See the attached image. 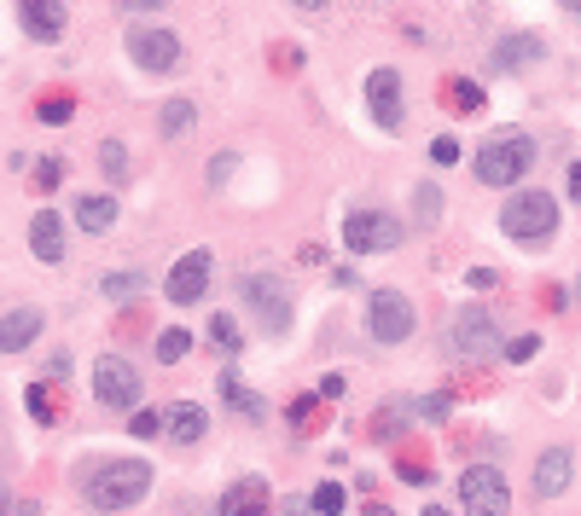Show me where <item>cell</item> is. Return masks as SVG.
Here are the masks:
<instances>
[{"label":"cell","mask_w":581,"mask_h":516,"mask_svg":"<svg viewBox=\"0 0 581 516\" xmlns=\"http://www.w3.org/2000/svg\"><path fill=\"white\" fill-rule=\"evenodd\" d=\"M448 348L460 354V360H471V366L494 360L500 354V325L489 320V307H460L453 325H448Z\"/></svg>","instance_id":"cell-5"},{"label":"cell","mask_w":581,"mask_h":516,"mask_svg":"<svg viewBox=\"0 0 581 516\" xmlns=\"http://www.w3.org/2000/svg\"><path fill=\"white\" fill-rule=\"evenodd\" d=\"M419 516H453V510H442V505H424Z\"/></svg>","instance_id":"cell-46"},{"label":"cell","mask_w":581,"mask_h":516,"mask_svg":"<svg viewBox=\"0 0 581 516\" xmlns=\"http://www.w3.org/2000/svg\"><path fill=\"white\" fill-rule=\"evenodd\" d=\"M163 429L174 435V442H204V429H210V412L198 406V401H174L169 412H163Z\"/></svg>","instance_id":"cell-17"},{"label":"cell","mask_w":581,"mask_h":516,"mask_svg":"<svg viewBox=\"0 0 581 516\" xmlns=\"http://www.w3.org/2000/svg\"><path fill=\"white\" fill-rule=\"evenodd\" d=\"M221 516H273L268 482H262V476H239V482L221 494Z\"/></svg>","instance_id":"cell-13"},{"label":"cell","mask_w":581,"mask_h":516,"mask_svg":"<svg viewBox=\"0 0 581 516\" xmlns=\"http://www.w3.org/2000/svg\"><path fill=\"white\" fill-rule=\"evenodd\" d=\"M192 117H198V111H192V99H169V105L158 111V128L174 140V134H187V128H192Z\"/></svg>","instance_id":"cell-23"},{"label":"cell","mask_w":581,"mask_h":516,"mask_svg":"<svg viewBox=\"0 0 581 516\" xmlns=\"http://www.w3.org/2000/svg\"><path fill=\"white\" fill-rule=\"evenodd\" d=\"M36 331H41V307H12L0 320V354H23L36 343Z\"/></svg>","instance_id":"cell-18"},{"label":"cell","mask_w":581,"mask_h":516,"mask_svg":"<svg viewBox=\"0 0 581 516\" xmlns=\"http://www.w3.org/2000/svg\"><path fill=\"white\" fill-rule=\"evenodd\" d=\"M76 226H82V232H111V226H117V198H111V192L76 198Z\"/></svg>","instance_id":"cell-19"},{"label":"cell","mask_w":581,"mask_h":516,"mask_svg":"<svg viewBox=\"0 0 581 516\" xmlns=\"http://www.w3.org/2000/svg\"><path fill=\"white\" fill-rule=\"evenodd\" d=\"M76 117V105H70V99L64 93H53V99H41V122H53V128H64Z\"/></svg>","instance_id":"cell-31"},{"label":"cell","mask_w":581,"mask_h":516,"mask_svg":"<svg viewBox=\"0 0 581 516\" xmlns=\"http://www.w3.org/2000/svg\"><path fill=\"white\" fill-rule=\"evenodd\" d=\"M541 354V337H512L507 343V360H512V366H523V360H535Z\"/></svg>","instance_id":"cell-35"},{"label":"cell","mask_w":581,"mask_h":516,"mask_svg":"<svg viewBox=\"0 0 581 516\" xmlns=\"http://www.w3.org/2000/svg\"><path fill=\"white\" fill-rule=\"evenodd\" d=\"M18 23H23V36H36V41H59L64 36V7L59 0H18Z\"/></svg>","instance_id":"cell-14"},{"label":"cell","mask_w":581,"mask_h":516,"mask_svg":"<svg viewBox=\"0 0 581 516\" xmlns=\"http://www.w3.org/2000/svg\"><path fill=\"white\" fill-rule=\"evenodd\" d=\"M140 389H146V377L134 372V360H122V354H99L93 360V395H99V406L140 412Z\"/></svg>","instance_id":"cell-4"},{"label":"cell","mask_w":581,"mask_h":516,"mask_svg":"<svg viewBox=\"0 0 581 516\" xmlns=\"http://www.w3.org/2000/svg\"><path fill=\"white\" fill-rule=\"evenodd\" d=\"M575 296H581V279H575Z\"/></svg>","instance_id":"cell-49"},{"label":"cell","mask_w":581,"mask_h":516,"mask_svg":"<svg viewBox=\"0 0 581 516\" xmlns=\"http://www.w3.org/2000/svg\"><path fill=\"white\" fill-rule=\"evenodd\" d=\"M210 267H216V255H210V250H187L181 262L169 267L163 296H169V302H181V307H187V302H198V296L210 291Z\"/></svg>","instance_id":"cell-10"},{"label":"cell","mask_w":581,"mask_h":516,"mask_svg":"<svg viewBox=\"0 0 581 516\" xmlns=\"http://www.w3.org/2000/svg\"><path fill=\"white\" fill-rule=\"evenodd\" d=\"M460 505L465 516H512V487L494 464H471L460 476Z\"/></svg>","instance_id":"cell-6"},{"label":"cell","mask_w":581,"mask_h":516,"mask_svg":"<svg viewBox=\"0 0 581 516\" xmlns=\"http://www.w3.org/2000/svg\"><path fill=\"white\" fill-rule=\"evenodd\" d=\"M408 232H401V221L395 215H384V210H355L343 221V244L355 250V255H378V250H395Z\"/></svg>","instance_id":"cell-7"},{"label":"cell","mask_w":581,"mask_h":516,"mask_svg":"<svg viewBox=\"0 0 581 516\" xmlns=\"http://www.w3.org/2000/svg\"><path fill=\"white\" fill-rule=\"evenodd\" d=\"M541 53H547V41L529 36V30H523V36H500L494 53H489V70H529Z\"/></svg>","instance_id":"cell-15"},{"label":"cell","mask_w":581,"mask_h":516,"mask_svg":"<svg viewBox=\"0 0 581 516\" xmlns=\"http://www.w3.org/2000/svg\"><path fill=\"white\" fill-rule=\"evenodd\" d=\"M227 174H233V158H216V163H210V180H216V186H221Z\"/></svg>","instance_id":"cell-40"},{"label":"cell","mask_w":581,"mask_h":516,"mask_svg":"<svg viewBox=\"0 0 581 516\" xmlns=\"http://www.w3.org/2000/svg\"><path fill=\"white\" fill-rule=\"evenodd\" d=\"M286 516H309V510H302V505H291V510H286Z\"/></svg>","instance_id":"cell-48"},{"label":"cell","mask_w":581,"mask_h":516,"mask_svg":"<svg viewBox=\"0 0 581 516\" xmlns=\"http://www.w3.org/2000/svg\"><path fill=\"white\" fill-rule=\"evenodd\" d=\"M570 198H575V203H581V158H575V163H570Z\"/></svg>","instance_id":"cell-41"},{"label":"cell","mask_w":581,"mask_h":516,"mask_svg":"<svg viewBox=\"0 0 581 516\" xmlns=\"http://www.w3.org/2000/svg\"><path fill=\"white\" fill-rule=\"evenodd\" d=\"M122 7H129V12H158L163 0H122Z\"/></svg>","instance_id":"cell-42"},{"label":"cell","mask_w":581,"mask_h":516,"mask_svg":"<svg viewBox=\"0 0 581 516\" xmlns=\"http://www.w3.org/2000/svg\"><path fill=\"white\" fill-rule=\"evenodd\" d=\"M0 516H12V494H7V482H0Z\"/></svg>","instance_id":"cell-44"},{"label":"cell","mask_w":581,"mask_h":516,"mask_svg":"<svg viewBox=\"0 0 581 516\" xmlns=\"http://www.w3.org/2000/svg\"><path fill=\"white\" fill-rule=\"evenodd\" d=\"M431 163H437V169H448V163H460V140H453V134L431 140Z\"/></svg>","instance_id":"cell-34"},{"label":"cell","mask_w":581,"mask_h":516,"mask_svg":"<svg viewBox=\"0 0 581 516\" xmlns=\"http://www.w3.org/2000/svg\"><path fill=\"white\" fill-rule=\"evenodd\" d=\"M465 285H471V291H494V285H500V279H494L489 267H471V273H465Z\"/></svg>","instance_id":"cell-39"},{"label":"cell","mask_w":581,"mask_h":516,"mask_svg":"<svg viewBox=\"0 0 581 516\" xmlns=\"http://www.w3.org/2000/svg\"><path fill=\"white\" fill-rule=\"evenodd\" d=\"M99 163H106V180H111V186H122V180H129V151H122V140H106V145H99Z\"/></svg>","instance_id":"cell-26"},{"label":"cell","mask_w":581,"mask_h":516,"mask_svg":"<svg viewBox=\"0 0 581 516\" xmlns=\"http://www.w3.org/2000/svg\"><path fill=\"white\" fill-rule=\"evenodd\" d=\"M413 412H419V418H431V424H442L448 412H453V395H424V401H419Z\"/></svg>","instance_id":"cell-32"},{"label":"cell","mask_w":581,"mask_h":516,"mask_svg":"<svg viewBox=\"0 0 581 516\" xmlns=\"http://www.w3.org/2000/svg\"><path fill=\"white\" fill-rule=\"evenodd\" d=\"M314 412H320V401H314V395H297V401H291V424H297V429H309Z\"/></svg>","instance_id":"cell-37"},{"label":"cell","mask_w":581,"mask_h":516,"mask_svg":"<svg viewBox=\"0 0 581 516\" xmlns=\"http://www.w3.org/2000/svg\"><path fill=\"white\" fill-rule=\"evenodd\" d=\"M500 226L518 244H547L559 232V203H552V192H512L500 210Z\"/></svg>","instance_id":"cell-3"},{"label":"cell","mask_w":581,"mask_h":516,"mask_svg":"<svg viewBox=\"0 0 581 516\" xmlns=\"http://www.w3.org/2000/svg\"><path fill=\"white\" fill-rule=\"evenodd\" d=\"M291 7H302V12H320V7H332V0H291Z\"/></svg>","instance_id":"cell-43"},{"label":"cell","mask_w":581,"mask_h":516,"mask_svg":"<svg viewBox=\"0 0 581 516\" xmlns=\"http://www.w3.org/2000/svg\"><path fill=\"white\" fill-rule=\"evenodd\" d=\"M559 7H564V12H575V18H581V0H559Z\"/></svg>","instance_id":"cell-47"},{"label":"cell","mask_w":581,"mask_h":516,"mask_svg":"<svg viewBox=\"0 0 581 516\" xmlns=\"http://www.w3.org/2000/svg\"><path fill=\"white\" fill-rule=\"evenodd\" d=\"M140 285H146V279H140L134 267H129V273H111V279H106V296H111V302H134Z\"/></svg>","instance_id":"cell-28"},{"label":"cell","mask_w":581,"mask_h":516,"mask_svg":"<svg viewBox=\"0 0 581 516\" xmlns=\"http://www.w3.org/2000/svg\"><path fill=\"white\" fill-rule=\"evenodd\" d=\"M367 516H395L390 505H367Z\"/></svg>","instance_id":"cell-45"},{"label":"cell","mask_w":581,"mask_h":516,"mask_svg":"<svg viewBox=\"0 0 581 516\" xmlns=\"http://www.w3.org/2000/svg\"><path fill=\"white\" fill-rule=\"evenodd\" d=\"M372 337L384 343V348H395V343H408L413 337V302L401 296V291H372Z\"/></svg>","instance_id":"cell-9"},{"label":"cell","mask_w":581,"mask_h":516,"mask_svg":"<svg viewBox=\"0 0 581 516\" xmlns=\"http://www.w3.org/2000/svg\"><path fill=\"white\" fill-rule=\"evenodd\" d=\"M129 435H140V442H151V435H163V412H129Z\"/></svg>","instance_id":"cell-30"},{"label":"cell","mask_w":581,"mask_h":516,"mask_svg":"<svg viewBox=\"0 0 581 516\" xmlns=\"http://www.w3.org/2000/svg\"><path fill=\"white\" fill-rule=\"evenodd\" d=\"M30 250L41 255V262H59V255H64V221L53 210H41L30 221Z\"/></svg>","instance_id":"cell-20"},{"label":"cell","mask_w":581,"mask_h":516,"mask_svg":"<svg viewBox=\"0 0 581 516\" xmlns=\"http://www.w3.org/2000/svg\"><path fill=\"white\" fill-rule=\"evenodd\" d=\"M204 331H210V343H216L221 354H239V348H244V331H239L233 320H227V314H216Z\"/></svg>","instance_id":"cell-25"},{"label":"cell","mask_w":581,"mask_h":516,"mask_svg":"<svg viewBox=\"0 0 581 516\" xmlns=\"http://www.w3.org/2000/svg\"><path fill=\"white\" fill-rule=\"evenodd\" d=\"M367 111H372V122L384 128V134H395V128H401V75L390 64L367 75Z\"/></svg>","instance_id":"cell-12"},{"label":"cell","mask_w":581,"mask_h":516,"mask_svg":"<svg viewBox=\"0 0 581 516\" xmlns=\"http://www.w3.org/2000/svg\"><path fill=\"white\" fill-rule=\"evenodd\" d=\"M309 505H314V516H343V487L338 482H320Z\"/></svg>","instance_id":"cell-29"},{"label":"cell","mask_w":581,"mask_h":516,"mask_svg":"<svg viewBox=\"0 0 581 516\" xmlns=\"http://www.w3.org/2000/svg\"><path fill=\"white\" fill-rule=\"evenodd\" d=\"M129 53H134L140 70L169 75L174 64H181V36H174V30H134L129 36Z\"/></svg>","instance_id":"cell-11"},{"label":"cell","mask_w":581,"mask_h":516,"mask_svg":"<svg viewBox=\"0 0 581 516\" xmlns=\"http://www.w3.org/2000/svg\"><path fill=\"white\" fill-rule=\"evenodd\" d=\"M244 302H250V314H257L273 337H280V331H291V296H286V285L280 279H262V273H244Z\"/></svg>","instance_id":"cell-8"},{"label":"cell","mask_w":581,"mask_h":516,"mask_svg":"<svg viewBox=\"0 0 581 516\" xmlns=\"http://www.w3.org/2000/svg\"><path fill=\"white\" fill-rule=\"evenodd\" d=\"M216 389H221V401L233 406L239 418H250V424H262V418H268V401H262V395H250L233 372H221V377H216Z\"/></svg>","instance_id":"cell-21"},{"label":"cell","mask_w":581,"mask_h":516,"mask_svg":"<svg viewBox=\"0 0 581 516\" xmlns=\"http://www.w3.org/2000/svg\"><path fill=\"white\" fill-rule=\"evenodd\" d=\"M59 174H64L59 158H41V163H36V186H41V192H53V186H59Z\"/></svg>","instance_id":"cell-36"},{"label":"cell","mask_w":581,"mask_h":516,"mask_svg":"<svg viewBox=\"0 0 581 516\" xmlns=\"http://www.w3.org/2000/svg\"><path fill=\"white\" fill-rule=\"evenodd\" d=\"M570 464H575L570 447H547V453L535 458V494H541V499H559L564 487H570Z\"/></svg>","instance_id":"cell-16"},{"label":"cell","mask_w":581,"mask_h":516,"mask_svg":"<svg viewBox=\"0 0 581 516\" xmlns=\"http://www.w3.org/2000/svg\"><path fill=\"white\" fill-rule=\"evenodd\" d=\"M23 406H30L36 424H59V395H53V383H30V389H23Z\"/></svg>","instance_id":"cell-22"},{"label":"cell","mask_w":581,"mask_h":516,"mask_svg":"<svg viewBox=\"0 0 581 516\" xmlns=\"http://www.w3.org/2000/svg\"><path fill=\"white\" fill-rule=\"evenodd\" d=\"M187 354H192V331H181V325L158 331V360L163 366H174V360H187Z\"/></svg>","instance_id":"cell-24"},{"label":"cell","mask_w":581,"mask_h":516,"mask_svg":"<svg viewBox=\"0 0 581 516\" xmlns=\"http://www.w3.org/2000/svg\"><path fill=\"white\" fill-rule=\"evenodd\" d=\"M401 482H413V487H424V482H431V471H424V458H401Z\"/></svg>","instance_id":"cell-38"},{"label":"cell","mask_w":581,"mask_h":516,"mask_svg":"<svg viewBox=\"0 0 581 516\" xmlns=\"http://www.w3.org/2000/svg\"><path fill=\"white\" fill-rule=\"evenodd\" d=\"M448 105H460V111H483V88H477L471 75H460V82H448Z\"/></svg>","instance_id":"cell-27"},{"label":"cell","mask_w":581,"mask_h":516,"mask_svg":"<svg viewBox=\"0 0 581 516\" xmlns=\"http://www.w3.org/2000/svg\"><path fill=\"white\" fill-rule=\"evenodd\" d=\"M442 215V192L437 186H419V226H431Z\"/></svg>","instance_id":"cell-33"},{"label":"cell","mask_w":581,"mask_h":516,"mask_svg":"<svg viewBox=\"0 0 581 516\" xmlns=\"http://www.w3.org/2000/svg\"><path fill=\"white\" fill-rule=\"evenodd\" d=\"M529 163H535V140L507 128V134H494L483 151H477V180H483V186H518L529 174Z\"/></svg>","instance_id":"cell-2"},{"label":"cell","mask_w":581,"mask_h":516,"mask_svg":"<svg viewBox=\"0 0 581 516\" xmlns=\"http://www.w3.org/2000/svg\"><path fill=\"white\" fill-rule=\"evenodd\" d=\"M151 487V464L146 458H111V464H93L88 476V505L93 510H129L146 499Z\"/></svg>","instance_id":"cell-1"}]
</instances>
